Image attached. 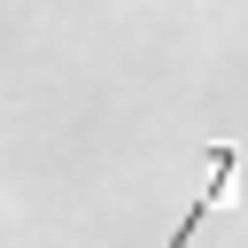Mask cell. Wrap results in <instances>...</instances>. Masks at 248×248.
Wrapping results in <instances>:
<instances>
[{"mask_svg":"<svg viewBox=\"0 0 248 248\" xmlns=\"http://www.w3.org/2000/svg\"><path fill=\"white\" fill-rule=\"evenodd\" d=\"M232 170H240V147H232V140H217V147H209V186L186 202V217H178V232H170L163 248H186V240H194V232H202V225L232 202Z\"/></svg>","mask_w":248,"mask_h":248,"instance_id":"obj_1","label":"cell"}]
</instances>
